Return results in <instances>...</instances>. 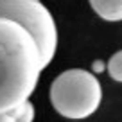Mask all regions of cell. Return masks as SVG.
I'll return each instance as SVG.
<instances>
[{"label": "cell", "instance_id": "cell-1", "mask_svg": "<svg viewBox=\"0 0 122 122\" xmlns=\"http://www.w3.org/2000/svg\"><path fill=\"white\" fill-rule=\"evenodd\" d=\"M41 70L34 38L16 22L0 16V113L29 101Z\"/></svg>", "mask_w": 122, "mask_h": 122}, {"label": "cell", "instance_id": "cell-3", "mask_svg": "<svg viewBox=\"0 0 122 122\" xmlns=\"http://www.w3.org/2000/svg\"><path fill=\"white\" fill-rule=\"evenodd\" d=\"M0 16L16 22L34 38L43 68L54 59L57 49L56 22L40 0H0Z\"/></svg>", "mask_w": 122, "mask_h": 122}, {"label": "cell", "instance_id": "cell-6", "mask_svg": "<svg viewBox=\"0 0 122 122\" xmlns=\"http://www.w3.org/2000/svg\"><path fill=\"white\" fill-rule=\"evenodd\" d=\"M13 115H15V122H32L34 120V106L30 101H25L13 110Z\"/></svg>", "mask_w": 122, "mask_h": 122}, {"label": "cell", "instance_id": "cell-4", "mask_svg": "<svg viewBox=\"0 0 122 122\" xmlns=\"http://www.w3.org/2000/svg\"><path fill=\"white\" fill-rule=\"evenodd\" d=\"M90 5L102 20L108 22L122 20V0H90Z\"/></svg>", "mask_w": 122, "mask_h": 122}, {"label": "cell", "instance_id": "cell-5", "mask_svg": "<svg viewBox=\"0 0 122 122\" xmlns=\"http://www.w3.org/2000/svg\"><path fill=\"white\" fill-rule=\"evenodd\" d=\"M106 68H108V74H110L111 79L117 81V83H122V50L115 52L110 57Z\"/></svg>", "mask_w": 122, "mask_h": 122}, {"label": "cell", "instance_id": "cell-2", "mask_svg": "<svg viewBox=\"0 0 122 122\" xmlns=\"http://www.w3.org/2000/svg\"><path fill=\"white\" fill-rule=\"evenodd\" d=\"M102 101V88L95 76L83 68L59 74L50 86V102L65 118L81 120L93 115Z\"/></svg>", "mask_w": 122, "mask_h": 122}, {"label": "cell", "instance_id": "cell-8", "mask_svg": "<svg viewBox=\"0 0 122 122\" xmlns=\"http://www.w3.org/2000/svg\"><path fill=\"white\" fill-rule=\"evenodd\" d=\"M93 70H95V72H102L104 70V63L102 61H95V63H93Z\"/></svg>", "mask_w": 122, "mask_h": 122}, {"label": "cell", "instance_id": "cell-7", "mask_svg": "<svg viewBox=\"0 0 122 122\" xmlns=\"http://www.w3.org/2000/svg\"><path fill=\"white\" fill-rule=\"evenodd\" d=\"M0 122H15V115H13V111L0 113Z\"/></svg>", "mask_w": 122, "mask_h": 122}]
</instances>
